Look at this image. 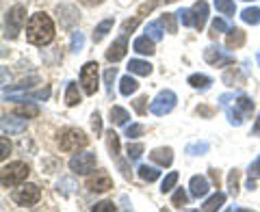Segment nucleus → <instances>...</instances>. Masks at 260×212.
Listing matches in <instances>:
<instances>
[{
	"instance_id": "1",
	"label": "nucleus",
	"mask_w": 260,
	"mask_h": 212,
	"mask_svg": "<svg viewBox=\"0 0 260 212\" xmlns=\"http://www.w3.org/2000/svg\"><path fill=\"white\" fill-rule=\"evenodd\" d=\"M54 39V22L48 13H32L26 22V42L32 46H48Z\"/></svg>"
},
{
	"instance_id": "2",
	"label": "nucleus",
	"mask_w": 260,
	"mask_h": 212,
	"mask_svg": "<svg viewBox=\"0 0 260 212\" xmlns=\"http://www.w3.org/2000/svg\"><path fill=\"white\" fill-rule=\"evenodd\" d=\"M30 169L26 162H9V165H5L0 169V184H3V189H13V186H20L24 180L28 178Z\"/></svg>"
},
{
	"instance_id": "3",
	"label": "nucleus",
	"mask_w": 260,
	"mask_h": 212,
	"mask_svg": "<svg viewBox=\"0 0 260 212\" xmlns=\"http://www.w3.org/2000/svg\"><path fill=\"white\" fill-rule=\"evenodd\" d=\"M87 143H89L87 134L83 132V130H78V128H63L59 132V148H61V152L74 154L78 150L87 148Z\"/></svg>"
},
{
	"instance_id": "4",
	"label": "nucleus",
	"mask_w": 260,
	"mask_h": 212,
	"mask_svg": "<svg viewBox=\"0 0 260 212\" xmlns=\"http://www.w3.org/2000/svg\"><path fill=\"white\" fill-rule=\"evenodd\" d=\"M24 24H26V7H22V5L11 7L5 15V37L15 39L20 35Z\"/></svg>"
},
{
	"instance_id": "5",
	"label": "nucleus",
	"mask_w": 260,
	"mask_h": 212,
	"mask_svg": "<svg viewBox=\"0 0 260 212\" xmlns=\"http://www.w3.org/2000/svg\"><path fill=\"white\" fill-rule=\"evenodd\" d=\"M100 65L95 61H89L83 65V69H80V87H83V91L87 95H95L98 87H100Z\"/></svg>"
},
{
	"instance_id": "6",
	"label": "nucleus",
	"mask_w": 260,
	"mask_h": 212,
	"mask_svg": "<svg viewBox=\"0 0 260 212\" xmlns=\"http://www.w3.org/2000/svg\"><path fill=\"white\" fill-rule=\"evenodd\" d=\"M11 199L18 203V206L22 208H30V206H35V203L42 199V191H39V186L37 184H20V189H15L11 193Z\"/></svg>"
},
{
	"instance_id": "7",
	"label": "nucleus",
	"mask_w": 260,
	"mask_h": 212,
	"mask_svg": "<svg viewBox=\"0 0 260 212\" xmlns=\"http://www.w3.org/2000/svg\"><path fill=\"white\" fill-rule=\"evenodd\" d=\"M176 102H178L176 93L169 91V89H162V91H158V95L150 102V111H152V115H156V117L169 115V113L176 109Z\"/></svg>"
},
{
	"instance_id": "8",
	"label": "nucleus",
	"mask_w": 260,
	"mask_h": 212,
	"mask_svg": "<svg viewBox=\"0 0 260 212\" xmlns=\"http://www.w3.org/2000/svg\"><path fill=\"white\" fill-rule=\"evenodd\" d=\"M95 162H98V158L93 152H80L70 160V169L74 171L76 175H87L95 169Z\"/></svg>"
},
{
	"instance_id": "9",
	"label": "nucleus",
	"mask_w": 260,
	"mask_h": 212,
	"mask_svg": "<svg viewBox=\"0 0 260 212\" xmlns=\"http://www.w3.org/2000/svg\"><path fill=\"white\" fill-rule=\"evenodd\" d=\"M113 189V178L109 175V171H95L93 175H89L87 180V191L89 193H107Z\"/></svg>"
},
{
	"instance_id": "10",
	"label": "nucleus",
	"mask_w": 260,
	"mask_h": 212,
	"mask_svg": "<svg viewBox=\"0 0 260 212\" xmlns=\"http://www.w3.org/2000/svg\"><path fill=\"white\" fill-rule=\"evenodd\" d=\"M204 61L213 67H225V65H234V56L223 52L219 46H208L204 50Z\"/></svg>"
},
{
	"instance_id": "11",
	"label": "nucleus",
	"mask_w": 260,
	"mask_h": 212,
	"mask_svg": "<svg viewBox=\"0 0 260 212\" xmlns=\"http://www.w3.org/2000/svg\"><path fill=\"white\" fill-rule=\"evenodd\" d=\"M107 145H109L111 158L117 162V167H119L121 173H124V178H130V169L126 167V162L119 158V136H117L115 130H109V132H107Z\"/></svg>"
},
{
	"instance_id": "12",
	"label": "nucleus",
	"mask_w": 260,
	"mask_h": 212,
	"mask_svg": "<svg viewBox=\"0 0 260 212\" xmlns=\"http://www.w3.org/2000/svg\"><path fill=\"white\" fill-rule=\"evenodd\" d=\"M126 52H128V39H126V32H124V35L117 37L107 50V61L109 63H117V61L124 59Z\"/></svg>"
},
{
	"instance_id": "13",
	"label": "nucleus",
	"mask_w": 260,
	"mask_h": 212,
	"mask_svg": "<svg viewBox=\"0 0 260 212\" xmlns=\"http://www.w3.org/2000/svg\"><path fill=\"white\" fill-rule=\"evenodd\" d=\"M26 130V117H20V115H3V134H20Z\"/></svg>"
},
{
	"instance_id": "14",
	"label": "nucleus",
	"mask_w": 260,
	"mask_h": 212,
	"mask_svg": "<svg viewBox=\"0 0 260 212\" xmlns=\"http://www.w3.org/2000/svg\"><path fill=\"white\" fill-rule=\"evenodd\" d=\"M191 13H193V28L195 30H204L206 20H208V3L198 0V3L191 7Z\"/></svg>"
},
{
	"instance_id": "15",
	"label": "nucleus",
	"mask_w": 260,
	"mask_h": 212,
	"mask_svg": "<svg viewBox=\"0 0 260 212\" xmlns=\"http://www.w3.org/2000/svg\"><path fill=\"white\" fill-rule=\"evenodd\" d=\"M189 191H191V197H195V199L206 197L208 191H210V182L204 175H193L191 182H189Z\"/></svg>"
},
{
	"instance_id": "16",
	"label": "nucleus",
	"mask_w": 260,
	"mask_h": 212,
	"mask_svg": "<svg viewBox=\"0 0 260 212\" xmlns=\"http://www.w3.org/2000/svg\"><path fill=\"white\" fill-rule=\"evenodd\" d=\"M56 13H59V22L63 28H72L80 20V15L74 11V7H68V5H59L56 7Z\"/></svg>"
},
{
	"instance_id": "17",
	"label": "nucleus",
	"mask_w": 260,
	"mask_h": 212,
	"mask_svg": "<svg viewBox=\"0 0 260 212\" xmlns=\"http://www.w3.org/2000/svg\"><path fill=\"white\" fill-rule=\"evenodd\" d=\"M150 160L156 162L158 167H172L174 162V150L172 148H156L150 152Z\"/></svg>"
},
{
	"instance_id": "18",
	"label": "nucleus",
	"mask_w": 260,
	"mask_h": 212,
	"mask_svg": "<svg viewBox=\"0 0 260 212\" xmlns=\"http://www.w3.org/2000/svg\"><path fill=\"white\" fill-rule=\"evenodd\" d=\"M133 50H135V52H139V54H148V56H152L154 52H156V48H154V39L148 37V35L137 37L135 42H133Z\"/></svg>"
},
{
	"instance_id": "19",
	"label": "nucleus",
	"mask_w": 260,
	"mask_h": 212,
	"mask_svg": "<svg viewBox=\"0 0 260 212\" xmlns=\"http://www.w3.org/2000/svg\"><path fill=\"white\" fill-rule=\"evenodd\" d=\"M245 44V32L241 28H230L228 30V37H225V48L228 50H237Z\"/></svg>"
},
{
	"instance_id": "20",
	"label": "nucleus",
	"mask_w": 260,
	"mask_h": 212,
	"mask_svg": "<svg viewBox=\"0 0 260 212\" xmlns=\"http://www.w3.org/2000/svg\"><path fill=\"white\" fill-rule=\"evenodd\" d=\"M128 72L130 74H135V76H150L152 74V65L148 61H141V59H130Z\"/></svg>"
},
{
	"instance_id": "21",
	"label": "nucleus",
	"mask_w": 260,
	"mask_h": 212,
	"mask_svg": "<svg viewBox=\"0 0 260 212\" xmlns=\"http://www.w3.org/2000/svg\"><path fill=\"white\" fill-rule=\"evenodd\" d=\"M113 26H115V20L113 18H107V20H102L100 24H98L95 30H93V44H100L102 39L113 30Z\"/></svg>"
},
{
	"instance_id": "22",
	"label": "nucleus",
	"mask_w": 260,
	"mask_h": 212,
	"mask_svg": "<svg viewBox=\"0 0 260 212\" xmlns=\"http://www.w3.org/2000/svg\"><path fill=\"white\" fill-rule=\"evenodd\" d=\"M83 102V95H80V89L76 83H68V89H65V104L68 106H76Z\"/></svg>"
},
{
	"instance_id": "23",
	"label": "nucleus",
	"mask_w": 260,
	"mask_h": 212,
	"mask_svg": "<svg viewBox=\"0 0 260 212\" xmlns=\"http://www.w3.org/2000/svg\"><path fill=\"white\" fill-rule=\"evenodd\" d=\"M225 203V195L223 193H215V195H210V197L204 201V206H202V210L204 212H215V210H219Z\"/></svg>"
},
{
	"instance_id": "24",
	"label": "nucleus",
	"mask_w": 260,
	"mask_h": 212,
	"mask_svg": "<svg viewBox=\"0 0 260 212\" xmlns=\"http://www.w3.org/2000/svg\"><path fill=\"white\" fill-rule=\"evenodd\" d=\"M109 117H111V121H113L115 126H126V124H128V119H130L128 111H126V109H121V106H111Z\"/></svg>"
},
{
	"instance_id": "25",
	"label": "nucleus",
	"mask_w": 260,
	"mask_h": 212,
	"mask_svg": "<svg viewBox=\"0 0 260 212\" xmlns=\"http://www.w3.org/2000/svg\"><path fill=\"white\" fill-rule=\"evenodd\" d=\"M13 113L15 115H20V117H37L39 115V106L37 104H30V102H26V104H18L13 109Z\"/></svg>"
},
{
	"instance_id": "26",
	"label": "nucleus",
	"mask_w": 260,
	"mask_h": 212,
	"mask_svg": "<svg viewBox=\"0 0 260 212\" xmlns=\"http://www.w3.org/2000/svg\"><path fill=\"white\" fill-rule=\"evenodd\" d=\"M137 89H139V83H137L133 76H124L119 80V93L121 95H133Z\"/></svg>"
},
{
	"instance_id": "27",
	"label": "nucleus",
	"mask_w": 260,
	"mask_h": 212,
	"mask_svg": "<svg viewBox=\"0 0 260 212\" xmlns=\"http://www.w3.org/2000/svg\"><path fill=\"white\" fill-rule=\"evenodd\" d=\"M193 89H208L210 85H213V78L206 76V74H193L189 76V80H186Z\"/></svg>"
},
{
	"instance_id": "28",
	"label": "nucleus",
	"mask_w": 260,
	"mask_h": 212,
	"mask_svg": "<svg viewBox=\"0 0 260 212\" xmlns=\"http://www.w3.org/2000/svg\"><path fill=\"white\" fill-rule=\"evenodd\" d=\"M76 189H78V186H76V182L72 180V178H61V182L56 184V193L63 195V197H70V195L74 193Z\"/></svg>"
},
{
	"instance_id": "29",
	"label": "nucleus",
	"mask_w": 260,
	"mask_h": 212,
	"mask_svg": "<svg viewBox=\"0 0 260 212\" xmlns=\"http://www.w3.org/2000/svg\"><path fill=\"white\" fill-rule=\"evenodd\" d=\"M225 115H228V121H230L232 126H243V121H245V115L241 113V109L237 106V109H232V106H228L225 104Z\"/></svg>"
},
{
	"instance_id": "30",
	"label": "nucleus",
	"mask_w": 260,
	"mask_h": 212,
	"mask_svg": "<svg viewBox=\"0 0 260 212\" xmlns=\"http://www.w3.org/2000/svg\"><path fill=\"white\" fill-rule=\"evenodd\" d=\"M247 175H249V180H247V189H249V191H254V189H256V180H260V158H258V160H254V162L249 165Z\"/></svg>"
},
{
	"instance_id": "31",
	"label": "nucleus",
	"mask_w": 260,
	"mask_h": 212,
	"mask_svg": "<svg viewBox=\"0 0 260 212\" xmlns=\"http://www.w3.org/2000/svg\"><path fill=\"white\" fill-rule=\"evenodd\" d=\"M215 9L219 13H223L225 18H234L237 7H234V0H215Z\"/></svg>"
},
{
	"instance_id": "32",
	"label": "nucleus",
	"mask_w": 260,
	"mask_h": 212,
	"mask_svg": "<svg viewBox=\"0 0 260 212\" xmlns=\"http://www.w3.org/2000/svg\"><path fill=\"white\" fill-rule=\"evenodd\" d=\"M241 20L245 24L256 26V24H260V9H258V7H247V9L241 13Z\"/></svg>"
},
{
	"instance_id": "33",
	"label": "nucleus",
	"mask_w": 260,
	"mask_h": 212,
	"mask_svg": "<svg viewBox=\"0 0 260 212\" xmlns=\"http://www.w3.org/2000/svg\"><path fill=\"white\" fill-rule=\"evenodd\" d=\"M139 178L145 180V182H156L160 178V171L154 169V167H148V165H141L139 167Z\"/></svg>"
},
{
	"instance_id": "34",
	"label": "nucleus",
	"mask_w": 260,
	"mask_h": 212,
	"mask_svg": "<svg viewBox=\"0 0 260 212\" xmlns=\"http://www.w3.org/2000/svg\"><path fill=\"white\" fill-rule=\"evenodd\" d=\"M158 22H160V26L167 28V32H172V35L178 32V24H176V15L174 13H162Z\"/></svg>"
},
{
	"instance_id": "35",
	"label": "nucleus",
	"mask_w": 260,
	"mask_h": 212,
	"mask_svg": "<svg viewBox=\"0 0 260 212\" xmlns=\"http://www.w3.org/2000/svg\"><path fill=\"white\" fill-rule=\"evenodd\" d=\"M237 106L241 109V113H243V115H251V111H254V100L241 93V95L237 97Z\"/></svg>"
},
{
	"instance_id": "36",
	"label": "nucleus",
	"mask_w": 260,
	"mask_h": 212,
	"mask_svg": "<svg viewBox=\"0 0 260 212\" xmlns=\"http://www.w3.org/2000/svg\"><path fill=\"white\" fill-rule=\"evenodd\" d=\"M145 35L152 37L154 42H160V39H162V26H160V22H150L148 26H145Z\"/></svg>"
},
{
	"instance_id": "37",
	"label": "nucleus",
	"mask_w": 260,
	"mask_h": 212,
	"mask_svg": "<svg viewBox=\"0 0 260 212\" xmlns=\"http://www.w3.org/2000/svg\"><path fill=\"white\" fill-rule=\"evenodd\" d=\"M239 175L241 173L237 169H232L230 175H228V191H230L232 197H237V195H239Z\"/></svg>"
},
{
	"instance_id": "38",
	"label": "nucleus",
	"mask_w": 260,
	"mask_h": 212,
	"mask_svg": "<svg viewBox=\"0 0 260 212\" xmlns=\"http://www.w3.org/2000/svg\"><path fill=\"white\" fill-rule=\"evenodd\" d=\"M141 154H143V145H141V143H128V148H126V156H128V160L137 162V160L141 158Z\"/></svg>"
},
{
	"instance_id": "39",
	"label": "nucleus",
	"mask_w": 260,
	"mask_h": 212,
	"mask_svg": "<svg viewBox=\"0 0 260 212\" xmlns=\"http://www.w3.org/2000/svg\"><path fill=\"white\" fill-rule=\"evenodd\" d=\"M186 203H189V195L184 193V189H178L174 193V197H172V206L174 208H182V206H186Z\"/></svg>"
},
{
	"instance_id": "40",
	"label": "nucleus",
	"mask_w": 260,
	"mask_h": 212,
	"mask_svg": "<svg viewBox=\"0 0 260 212\" xmlns=\"http://www.w3.org/2000/svg\"><path fill=\"white\" fill-rule=\"evenodd\" d=\"M176 182H178V171H172V173L165 175V180H162V184H160V191L162 193H169L176 186Z\"/></svg>"
},
{
	"instance_id": "41",
	"label": "nucleus",
	"mask_w": 260,
	"mask_h": 212,
	"mask_svg": "<svg viewBox=\"0 0 260 212\" xmlns=\"http://www.w3.org/2000/svg\"><path fill=\"white\" fill-rule=\"evenodd\" d=\"M85 46V35L80 30H74L72 32V52H80Z\"/></svg>"
},
{
	"instance_id": "42",
	"label": "nucleus",
	"mask_w": 260,
	"mask_h": 212,
	"mask_svg": "<svg viewBox=\"0 0 260 212\" xmlns=\"http://www.w3.org/2000/svg\"><path fill=\"white\" fill-rule=\"evenodd\" d=\"M228 30H230V28H228L225 20L215 18V20H213V26H210V37H217V35H221V32H228Z\"/></svg>"
},
{
	"instance_id": "43",
	"label": "nucleus",
	"mask_w": 260,
	"mask_h": 212,
	"mask_svg": "<svg viewBox=\"0 0 260 212\" xmlns=\"http://www.w3.org/2000/svg\"><path fill=\"white\" fill-rule=\"evenodd\" d=\"M117 76V67H109L104 72V85H107V93L113 95V80Z\"/></svg>"
},
{
	"instance_id": "44",
	"label": "nucleus",
	"mask_w": 260,
	"mask_h": 212,
	"mask_svg": "<svg viewBox=\"0 0 260 212\" xmlns=\"http://www.w3.org/2000/svg\"><path fill=\"white\" fill-rule=\"evenodd\" d=\"M241 80H243V76H241V72L237 69V67H232L230 72H225V74H223V83L225 85H234V83H241Z\"/></svg>"
},
{
	"instance_id": "45",
	"label": "nucleus",
	"mask_w": 260,
	"mask_h": 212,
	"mask_svg": "<svg viewBox=\"0 0 260 212\" xmlns=\"http://www.w3.org/2000/svg\"><path fill=\"white\" fill-rule=\"evenodd\" d=\"M210 150V145L206 141H202V143H191L189 148H186V154H193V156H198V154H206Z\"/></svg>"
},
{
	"instance_id": "46",
	"label": "nucleus",
	"mask_w": 260,
	"mask_h": 212,
	"mask_svg": "<svg viewBox=\"0 0 260 212\" xmlns=\"http://www.w3.org/2000/svg\"><path fill=\"white\" fill-rule=\"evenodd\" d=\"M143 132H145V128L141 124H130V126H126V136L128 138H139V136H143Z\"/></svg>"
},
{
	"instance_id": "47",
	"label": "nucleus",
	"mask_w": 260,
	"mask_h": 212,
	"mask_svg": "<svg viewBox=\"0 0 260 212\" xmlns=\"http://www.w3.org/2000/svg\"><path fill=\"white\" fill-rule=\"evenodd\" d=\"M176 15H178V20L182 22V26H193V13H191V9H180Z\"/></svg>"
},
{
	"instance_id": "48",
	"label": "nucleus",
	"mask_w": 260,
	"mask_h": 212,
	"mask_svg": "<svg viewBox=\"0 0 260 212\" xmlns=\"http://www.w3.org/2000/svg\"><path fill=\"white\" fill-rule=\"evenodd\" d=\"M133 106H135V111L139 113V115H145V111H148V95L137 97V100L133 102Z\"/></svg>"
},
{
	"instance_id": "49",
	"label": "nucleus",
	"mask_w": 260,
	"mask_h": 212,
	"mask_svg": "<svg viewBox=\"0 0 260 212\" xmlns=\"http://www.w3.org/2000/svg\"><path fill=\"white\" fill-rule=\"evenodd\" d=\"M139 22H141V15H137V18H133V20H126L124 24H121V32H133L137 26H139Z\"/></svg>"
},
{
	"instance_id": "50",
	"label": "nucleus",
	"mask_w": 260,
	"mask_h": 212,
	"mask_svg": "<svg viewBox=\"0 0 260 212\" xmlns=\"http://www.w3.org/2000/svg\"><path fill=\"white\" fill-rule=\"evenodd\" d=\"M115 203L113 201H100V203H95V206L91 208V212H115Z\"/></svg>"
},
{
	"instance_id": "51",
	"label": "nucleus",
	"mask_w": 260,
	"mask_h": 212,
	"mask_svg": "<svg viewBox=\"0 0 260 212\" xmlns=\"http://www.w3.org/2000/svg\"><path fill=\"white\" fill-rule=\"evenodd\" d=\"M156 7H158V0H150V3H145V5H141V7H139V11H137V15H141V18H143L145 13L154 11Z\"/></svg>"
},
{
	"instance_id": "52",
	"label": "nucleus",
	"mask_w": 260,
	"mask_h": 212,
	"mask_svg": "<svg viewBox=\"0 0 260 212\" xmlns=\"http://www.w3.org/2000/svg\"><path fill=\"white\" fill-rule=\"evenodd\" d=\"M91 128H93L95 134H102V117H100V113L98 111L91 115Z\"/></svg>"
},
{
	"instance_id": "53",
	"label": "nucleus",
	"mask_w": 260,
	"mask_h": 212,
	"mask_svg": "<svg viewBox=\"0 0 260 212\" xmlns=\"http://www.w3.org/2000/svg\"><path fill=\"white\" fill-rule=\"evenodd\" d=\"M0 145H3V154H0V158L7 160V156L11 154V143H9V138H7V134L3 136V141H0Z\"/></svg>"
},
{
	"instance_id": "54",
	"label": "nucleus",
	"mask_w": 260,
	"mask_h": 212,
	"mask_svg": "<svg viewBox=\"0 0 260 212\" xmlns=\"http://www.w3.org/2000/svg\"><path fill=\"white\" fill-rule=\"evenodd\" d=\"M80 5H85V7H98V5H102L104 0H78Z\"/></svg>"
},
{
	"instance_id": "55",
	"label": "nucleus",
	"mask_w": 260,
	"mask_h": 212,
	"mask_svg": "<svg viewBox=\"0 0 260 212\" xmlns=\"http://www.w3.org/2000/svg\"><path fill=\"white\" fill-rule=\"evenodd\" d=\"M198 115H204V117H213V111H210L208 106H200V109H198Z\"/></svg>"
},
{
	"instance_id": "56",
	"label": "nucleus",
	"mask_w": 260,
	"mask_h": 212,
	"mask_svg": "<svg viewBox=\"0 0 260 212\" xmlns=\"http://www.w3.org/2000/svg\"><path fill=\"white\" fill-rule=\"evenodd\" d=\"M251 134H256V136H260V113H258V119H256V124H254V128H251Z\"/></svg>"
},
{
	"instance_id": "57",
	"label": "nucleus",
	"mask_w": 260,
	"mask_h": 212,
	"mask_svg": "<svg viewBox=\"0 0 260 212\" xmlns=\"http://www.w3.org/2000/svg\"><path fill=\"white\" fill-rule=\"evenodd\" d=\"M210 178H213V182L219 186V171L217 169H210Z\"/></svg>"
},
{
	"instance_id": "58",
	"label": "nucleus",
	"mask_w": 260,
	"mask_h": 212,
	"mask_svg": "<svg viewBox=\"0 0 260 212\" xmlns=\"http://www.w3.org/2000/svg\"><path fill=\"white\" fill-rule=\"evenodd\" d=\"M256 59H258V65H260V52H258V54H256Z\"/></svg>"
},
{
	"instance_id": "59",
	"label": "nucleus",
	"mask_w": 260,
	"mask_h": 212,
	"mask_svg": "<svg viewBox=\"0 0 260 212\" xmlns=\"http://www.w3.org/2000/svg\"><path fill=\"white\" fill-rule=\"evenodd\" d=\"M243 3H254V0H243Z\"/></svg>"
},
{
	"instance_id": "60",
	"label": "nucleus",
	"mask_w": 260,
	"mask_h": 212,
	"mask_svg": "<svg viewBox=\"0 0 260 212\" xmlns=\"http://www.w3.org/2000/svg\"><path fill=\"white\" fill-rule=\"evenodd\" d=\"M167 3H176V0H167Z\"/></svg>"
}]
</instances>
